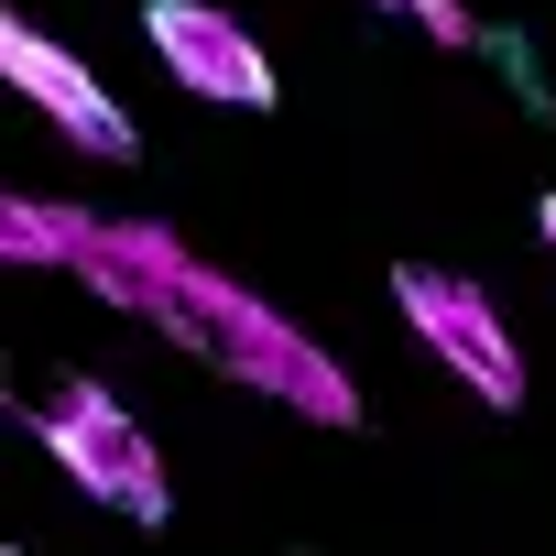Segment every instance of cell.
<instances>
[{
  "label": "cell",
  "instance_id": "6da1fadb",
  "mask_svg": "<svg viewBox=\"0 0 556 556\" xmlns=\"http://www.w3.org/2000/svg\"><path fill=\"white\" fill-rule=\"evenodd\" d=\"M77 273H88L121 317L164 328L175 350H197L207 371H229V382H251V393H273V404H295L306 426H361L350 371H339L306 328H285L251 285H229L218 262H197L175 229H153V218H88Z\"/></svg>",
  "mask_w": 556,
  "mask_h": 556
},
{
  "label": "cell",
  "instance_id": "3957f363",
  "mask_svg": "<svg viewBox=\"0 0 556 556\" xmlns=\"http://www.w3.org/2000/svg\"><path fill=\"white\" fill-rule=\"evenodd\" d=\"M393 306H404V328L491 404V415H523V350H513V328H502V306L469 285V273H437V262H393Z\"/></svg>",
  "mask_w": 556,
  "mask_h": 556
},
{
  "label": "cell",
  "instance_id": "277c9868",
  "mask_svg": "<svg viewBox=\"0 0 556 556\" xmlns=\"http://www.w3.org/2000/svg\"><path fill=\"white\" fill-rule=\"evenodd\" d=\"M142 34H153V55H164V77L186 99H218V110H273L285 99L273 55L218 12V0H142Z\"/></svg>",
  "mask_w": 556,
  "mask_h": 556
},
{
  "label": "cell",
  "instance_id": "ba28073f",
  "mask_svg": "<svg viewBox=\"0 0 556 556\" xmlns=\"http://www.w3.org/2000/svg\"><path fill=\"white\" fill-rule=\"evenodd\" d=\"M534 218H545V240H556V197H534Z\"/></svg>",
  "mask_w": 556,
  "mask_h": 556
},
{
  "label": "cell",
  "instance_id": "5b68a950",
  "mask_svg": "<svg viewBox=\"0 0 556 556\" xmlns=\"http://www.w3.org/2000/svg\"><path fill=\"white\" fill-rule=\"evenodd\" d=\"M0 77H12V88H23V99H34L66 142H77V153H99V164H131V153H142L131 110H121V99H110V88H99L66 45H45L23 12H0Z\"/></svg>",
  "mask_w": 556,
  "mask_h": 556
},
{
  "label": "cell",
  "instance_id": "9c48e42d",
  "mask_svg": "<svg viewBox=\"0 0 556 556\" xmlns=\"http://www.w3.org/2000/svg\"><path fill=\"white\" fill-rule=\"evenodd\" d=\"M0 556H23V545H0Z\"/></svg>",
  "mask_w": 556,
  "mask_h": 556
},
{
  "label": "cell",
  "instance_id": "52a82bcc",
  "mask_svg": "<svg viewBox=\"0 0 556 556\" xmlns=\"http://www.w3.org/2000/svg\"><path fill=\"white\" fill-rule=\"evenodd\" d=\"M382 12H404L426 45H447V55H469V45H491L480 23H469V0H382Z\"/></svg>",
  "mask_w": 556,
  "mask_h": 556
},
{
  "label": "cell",
  "instance_id": "7a4b0ae2",
  "mask_svg": "<svg viewBox=\"0 0 556 556\" xmlns=\"http://www.w3.org/2000/svg\"><path fill=\"white\" fill-rule=\"evenodd\" d=\"M34 437H45L55 469H66L88 502H110L121 523H164V513H175V480H164L153 437L131 426V404H121L110 382H55V393H34Z\"/></svg>",
  "mask_w": 556,
  "mask_h": 556
},
{
  "label": "cell",
  "instance_id": "8992f818",
  "mask_svg": "<svg viewBox=\"0 0 556 556\" xmlns=\"http://www.w3.org/2000/svg\"><path fill=\"white\" fill-rule=\"evenodd\" d=\"M77 240H88V218H77V207L0 197V262H23V273H77Z\"/></svg>",
  "mask_w": 556,
  "mask_h": 556
}]
</instances>
